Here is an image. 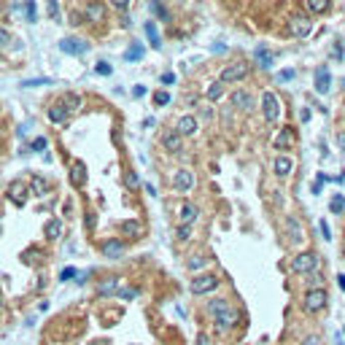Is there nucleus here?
<instances>
[{"mask_svg": "<svg viewBox=\"0 0 345 345\" xmlns=\"http://www.w3.org/2000/svg\"><path fill=\"white\" fill-rule=\"evenodd\" d=\"M208 313L216 316V321L221 324V329H232L237 327V321H240V316H237V310L232 308V305L227 300H216L208 305Z\"/></svg>", "mask_w": 345, "mask_h": 345, "instance_id": "nucleus-1", "label": "nucleus"}, {"mask_svg": "<svg viewBox=\"0 0 345 345\" xmlns=\"http://www.w3.org/2000/svg\"><path fill=\"white\" fill-rule=\"evenodd\" d=\"M316 267H318V256L313 251H302V254H297L291 259V270L294 273H313Z\"/></svg>", "mask_w": 345, "mask_h": 345, "instance_id": "nucleus-2", "label": "nucleus"}, {"mask_svg": "<svg viewBox=\"0 0 345 345\" xmlns=\"http://www.w3.org/2000/svg\"><path fill=\"white\" fill-rule=\"evenodd\" d=\"M262 114L270 124H275L278 119H281V103H278V97L273 92H264L262 95Z\"/></svg>", "mask_w": 345, "mask_h": 345, "instance_id": "nucleus-3", "label": "nucleus"}, {"mask_svg": "<svg viewBox=\"0 0 345 345\" xmlns=\"http://www.w3.org/2000/svg\"><path fill=\"white\" fill-rule=\"evenodd\" d=\"M327 302H329V297H327V291H324V289H310L308 294H305V310H308V313H318V310H324V308H327Z\"/></svg>", "mask_w": 345, "mask_h": 345, "instance_id": "nucleus-4", "label": "nucleus"}, {"mask_svg": "<svg viewBox=\"0 0 345 345\" xmlns=\"http://www.w3.org/2000/svg\"><path fill=\"white\" fill-rule=\"evenodd\" d=\"M248 65L245 62H237V65H227V68L221 70V78H218V81L221 84H237V81H243L245 76H248Z\"/></svg>", "mask_w": 345, "mask_h": 345, "instance_id": "nucleus-5", "label": "nucleus"}, {"mask_svg": "<svg viewBox=\"0 0 345 345\" xmlns=\"http://www.w3.org/2000/svg\"><path fill=\"white\" fill-rule=\"evenodd\" d=\"M216 286H218V278L210 275V273H205V275H200V278L191 281V294H210Z\"/></svg>", "mask_w": 345, "mask_h": 345, "instance_id": "nucleus-6", "label": "nucleus"}, {"mask_svg": "<svg viewBox=\"0 0 345 345\" xmlns=\"http://www.w3.org/2000/svg\"><path fill=\"white\" fill-rule=\"evenodd\" d=\"M310 27H313V24H310V16H291L289 19V32L294 38H305V35H310Z\"/></svg>", "mask_w": 345, "mask_h": 345, "instance_id": "nucleus-7", "label": "nucleus"}, {"mask_svg": "<svg viewBox=\"0 0 345 345\" xmlns=\"http://www.w3.org/2000/svg\"><path fill=\"white\" fill-rule=\"evenodd\" d=\"M172 186H175L178 191H189V189H194V172L186 170V168L175 170V172H172Z\"/></svg>", "mask_w": 345, "mask_h": 345, "instance_id": "nucleus-8", "label": "nucleus"}, {"mask_svg": "<svg viewBox=\"0 0 345 345\" xmlns=\"http://www.w3.org/2000/svg\"><path fill=\"white\" fill-rule=\"evenodd\" d=\"M8 200L22 208V205L27 202V183H24V181H11V186H8Z\"/></svg>", "mask_w": 345, "mask_h": 345, "instance_id": "nucleus-9", "label": "nucleus"}, {"mask_svg": "<svg viewBox=\"0 0 345 345\" xmlns=\"http://www.w3.org/2000/svg\"><path fill=\"white\" fill-rule=\"evenodd\" d=\"M162 146L168 151H172V154H178V151H183V138L178 135L175 130H165L162 132Z\"/></svg>", "mask_w": 345, "mask_h": 345, "instance_id": "nucleus-10", "label": "nucleus"}, {"mask_svg": "<svg viewBox=\"0 0 345 345\" xmlns=\"http://www.w3.org/2000/svg\"><path fill=\"white\" fill-rule=\"evenodd\" d=\"M59 49H62L65 54H84V51H89V43L78 41V38H62Z\"/></svg>", "mask_w": 345, "mask_h": 345, "instance_id": "nucleus-11", "label": "nucleus"}, {"mask_svg": "<svg viewBox=\"0 0 345 345\" xmlns=\"http://www.w3.org/2000/svg\"><path fill=\"white\" fill-rule=\"evenodd\" d=\"M197 127H200V124H197V119L186 114V116H181V119H178L175 132H178L181 138H189V135H194V132H197Z\"/></svg>", "mask_w": 345, "mask_h": 345, "instance_id": "nucleus-12", "label": "nucleus"}, {"mask_svg": "<svg viewBox=\"0 0 345 345\" xmlns=\"http://www.w3.org/2000/svg\"><path fill=\"white\" fill-rule=\"evenodd\" d=\"M197 218V208L191 202H183L181 208H178V227H191Z\"/></svg>", "mask_w": 345, "mask_h": 345, "instance_id": "nucleus-13", "label": "nucleus"}, {"mask_svg": "<svg viewBox=\"0 0 345 345\" xmlns=\"http://www.w3.org/2000/svg\"><path fill=\"white\" fill-rule=\"evenodd\" d=\"M70 183L73 186H84L86 183V165L84 162H73L70 165Z\"/></svg>", "mask_w": 345, "mask_h": 345, "instance_id": "nucleus-14", "label": "nucleus"}, {"mask_svg": "<svg viewBox=\"0 0 345 345\" xmlns=\"http://www.w3.org/2000/svg\"><path fill=\"white\" fill-rule=\"evenodd\" d=\"M329 84H332L329 70H327V68H318V70H316V92L327 95V92H329Z\"/></svg>", "mask_w": 345, "mask_h": 345, "instance_id": "nucleus-15", "label": "nucleus"}, {"mask_svg": "<svg viewBox=\"0 0 345 345\" xmlns=\"http://www.w3.org/2000/svg\"><path fill=\"white\" fill-rule=\"evenodd\" d=\"M291 146H294V132H291L289 127H283V130H281V135L275 138V149L286 151V149H291Z\"/></svg>", "mask_w": 345, "mask_h": 345, "instance_id": "nucleus-16", "label": "nucleus"}, {"mask_svg": "<svg viewBox=\"0 0 345 345\" xmlns=\"http://www.w3.org/2000/svg\"><path fill=\"white\" fill-rule=\"evenodd\" d=\"M232 105H237V108H243V111H251L254 108V100H251L248 92H235V95H232Z\"/></svg>", "mask_w": 345, "mask_h": 345, "instance_id": "nucleus-17", "label": "nucleus"}, {"mask_svg": "<svg viewBox=\"0 0 345 345\" xmlns=\"http://www.w3.org/2000/svg\"><path fill=\"white\" fill-rule=\"evenodd\" d=\"M256 62L262 65L264 70H267V68H273V65H275V57L270 54V51L264 49V46H259V49H256Z\"/></svg>", "mask_w": 345, "mask_h": 345, "instance_id": "nucleus-18", "label": "nucleus"}, {"mask_svg": "<svg viewBox=\"0 0 345 345\" xmlns=\"http://www.w3.org/2000/svg\"><path fill=\"white\" fill-rule=\"evenodd\" d=\"M103 16H105V8L100 3H89V5H86V19H89V22H103Z\"/></svg>", "mask_w": 345, "mask_h": 345, "instance_id": "nucleus-19", "label": "nucleus"}, {"mask_svg": "<svg viewBox=\"0 0 345 345\" xmlns=\"http://www.w3.org/2000/svg\"><path fill=\"white\" fill-rule=\"evenodd\" d=\"M291 168H294V162H291L289 157H278L275 159V175H289Z\"/></svg>", "mask_w": 345, "mask_h": 345, "instance_id": "nucleus-20", "label": "nucleus"}, {"mask_svg": "<svg viewBox=\"0 0 345 345\" xmlns=\"http://www.w3.org/2000/svg\"><path fill=\"white\" fill-rule=\"evenodd\" d=\"M286 229H289V240L291 243H300L302 240V229H300V224H297V218H289Z\"/></svg>", "mask_w": 345, "mask_h": 345, "instance_id": "nucleus-21", "label": "nucleus"}, {"mask_svg": "<svg viewBox=\"0 0 345 345\" xmlns=\"http://www.w3.org/2000/svg\"><path fill=\"white\" fill-rule=\"evenodd\" d=\"M43 232H46V237H49V240H57V237H59V232H62V224H59L57 218H51V221H46Z\"/></svg>", "mask_w": 345, "mask_h": 345, "instance_id": "nucleus-22", "label": "nucleus"}, {"mask_svg": "<svg viewBox=\"0 0 345 345\" xmlns=\"http://www.w3.org/2000/svg\"><path fill=\"white\" fill-rule=\"evenodd\" d=\"M122 251H124V245L119 243V240H111V243H105V245H103V254L108 256V259H114V256H122Z\"/></svg>", "mask_w": 345, "mask_h": 345, "instance_id": "nucleus-23", "label": "nucleus"}, {"mask_svg": "<svg viewBox=\"0 0 345 345\" xmlns=\"http://www.w3.org/2000/svg\"><path fill=\"white\" fill-rule=\"evenodd\" d=\"M30 191H32V194H38V197H43L46 191H49V183H46L41 175H35V178H32V183H30Z\"/></svg>", "mask_w": 345, "mask_h": 345, "instance_id": "nucleus-24", "label": "nucleus"}, {"mask_svg": "<svg viewBox=\"0 0 345 345\" xmlns=\"http://www.w3.org/2000/svg\"><path fill=\"white\" fill-rule=\"evenodd\" d=\"M49 119L54 124H62L65 119H68V111H65L62 105H51V108H49Z\"/></svg>", "mask_w": 345, "mask_h": 345, "instance_id": "nucleus-25", "label": "nucleus"}, {"mask_svg": "<svg viewBox=\"0 0 345 345\" xmlns=\"http://www.w3.org/2000/svg\"><path fill=\"white\" fill-rule=\"evenodd\" d=\"M78 105H81V97H78V95H73V92H68V95L62 97V108L68 111V114H70V111H76Z\"/></svg>", "mask_w": 345, "mask_h": 345, "instance_id": "nucleus-26", "label": "nucleus"}, {"mask_svg": "<svg viewBox=\"0 0 345 345\" xmlns=\"http://www.w3.org/2000/svg\"><path fill=\"white\" fill-rule=\"evenodd\" d=\"M221 95H224V84L221 81H213L208 89H205V97H208V100H218Z\"/></svg>", "mask_w": 345, "mask_h": 345, "instance_id": "nucleus-27", "label": "nucleus"}, {"mask_svg": "<svg viewBox=\"0 0 345 345\" xmlns=\"http://www.w3.org/2000/svg\"><path fill=\"white\" fill-rule=\"evenodd\" d=\"M146 35L151 38V46H154V49L162 46V43H159V32H157V24L154 22H146Z\"/></svg>", "mask_w": 345, "mask_h": 345, "instance_id": "nucleus-28", "label": "nucleus"}, {"mask_svg": "<svg viewBox=\"0 0 345 345\" xmlns=\"http://www.w3.org/2000/svg\"><path fill=\"white\" fill-rule=\"evenodd\" d=\"M327 8H329V0H308V11H313V14H324Z\"/></svg>", "mask_w": 345, "mask_h": 345, "instance_id": "nucleus-29", "label": "nucleus"}, {"mask_svg": "<svg viewBox=\"0 0 345 345\" xmlns=\"http://www.w3.org/2000/svg\"><path fill=\"white\" fill-rule=\"evenodd\" d=\"M329 208H332V213H343V210H345V194H335V197H332Z\"/></svg>", "mask_w": 345, "mask_h": 345, "instance_id": "nucleus-30", "label": "nucleus"}, {"mask_svg": "<svg viewBox=\"0 0 345 345\" xmlns=\"http://www.w3.org/2000/svg\"><path fill=\"white\" fill-rule=\"evenodd\" d=\"M97 291H100V294H114V291H119V278H111V281L100 283Z\"/></svg>", "mask_w": 345, "mask_h": 345, "instance_id": "nucleus-31", "label": "nucleus"}, {"mask_svg": "<svg viewBox=\"0 0 345 345\" xmlns=\"http://www.w3.org/2000/svg\"><path fill=\"white\" fill-rule=\"evenodd\" d=\"M124 57H127L130 62H135V59H141V57H143V46H141V43L130 46V49H127V54H124Z\"/></svg>", "mask_w": 345, "mask_h": 345, "instance_id": "nucleus-32", "label": "nucleus"}, {"mask_svg": "<svg viewBox=\"0 0 345 345\" xmlns=\"http://www.w3.org/2000/svg\"><path fill=\"white\" fill-rule=\"evenodd\" d=\"M122 229L127 232V235H141V224H138V221H124Z\"/></svg>", "mask_w": 345, "mask_h": 345, "instance_id": "nucleus-33", "label": "nucleus"}, {"mask_svg": "<svg viewBox=\"0 0 345 345\" xmlns=\"http://www.w3.org/2000/svg\"><path fill=\"white\" fill-rule=\"evenodd\" d=\"M202 264H205V259H202V256H191L189 262H186V267H189V270H200Z\"/></svg>", "mask_w": 345, "mask_h": 345, "instance_id": "nucleus-34", "label": "nucleus"}, {"mask_svg": "<svg viewBox=\"0 0 345 345\" xmlns=\"http://www.w3.org/2000/svg\"><path fill=\"white\" fill-rule=\"evenodd\" d=\"M154 103H157V105H168V103H170V95H168V92H157V95H154Z\"/></svg>", "mask_w": 345, "mask_h": 345, "instance_id": "nucleus-35", "label": "nucleus"}, {"mask_svg": "<svg viewBox=\"0 0 345 345\" xmlns=\"http://www.w3.org/2000/svg\"><path fill=\"white\" fill-rule=\"evenodd\" d=\"M97 73H100V76H111V73H114V68H111L108 62H97V68H95Z\"/></svg>", "mask_w": 345, "mask_h": 345, "instance_id": "nucleus-36", "label": "nucleus"}, {"mask_svg": "<svg viewBox=\"0 0 345 345\" xmlns=\"http://www.w3.org/2000/svg\"><path fill=\"white\" fill-rule=\"evenodd\" d=\"M22 8H24V14H27L30 22H35V3H24Z\"/></svg>", "mask_w": 345, "mask_h": 345, "instance_id": "nucleus-37", "label": "nucleus"}, {"mask_svg": "<svg viewBox=\"0 0 345 345\" xmlns=\"http://www.w3.org/2000/svg\"><path fill=\"white\" fill-rule=\"evenodd\" d=\"M189 235H191V227H178V240L181 243H186Z\"/></svg>", "mask_w": 345, "mask_h": 345, "instance_id": "nucleus-38", "label": "nucleus"}, {"mask_svg": "<svg viewBox=\"0 0 345 345\" xmlns=\"http://www.w3.org/2000/svg\"><path fill=\"white\" fill-rule=\"evenodd\" d=\"M127 186H141V178H138V172H127Z\"/></svg>", "mask_w": 345, "mask_h": 345, "instance_id": "nucleus-39", "label": "nucleus"}, {"mask_svg": "<svg viewBox=\"0 0 345 345\" xmlns=\"http://www.w3.org/2000/svg\"><path fill=\"white\" fill-rule=\"evenodd\" d=\"M151 11H154V14H157V16H162V19H168V11H165V8H162V5H159V3H151Z\"/></svg>", "mask_w": 345, "mask_h": 345, "instance_id": "nucleus-40", "label": "nucleus"}, {"mask_svg": "<svg viewBox=\"0 0 345 345\" xmlns=\"http://www.w3.org/2000/svg\"><path fill=\"white\" fill-rule=\"evenodd\" d=\"M41 84H49V78H32V81H22V86H41Z\"/></svg>", "mask_w": 345, "mask_h": 345, "instance_id": "nucleus-41", "label": "nucleus"}, {"mask_svg": "<svg viewBox=\"0 0 345 345\" xmlns=\"http://www.w3.org/2000/svg\"><path fill=\"white\" fill-rule=\"evenodd\" d=\"M32 149H35V151H43V149H46V138H35V141H32Z\"/></svg>", "mask_w": 345, "mask_h": 345, "instance_id": "nucleus-42", "label": "nucleus"}, {"mask_svg": "<svg viewBox=\"0 0 345 345\" xmlns=\"http://www.w3.org/2000/svg\"><path fill=\"white\" fill-rule=\"evenodd\" d=\"M318 227H321V235H324V240H332V237H329V235H332V232H329V224H327V221H321V224H318Z\"/></svg>", "mask_w": 345, "mask_h": 345, "instance_id": "nucleus-43", "label": "nucleus"}, {"mask_svg": "<svg viewBox=\"0 0 345 345\" xmlns=\"http://www.w3.org/2000/svg\"><path fill=\"white\" fill-rule=\"evenodd\" d=\"M11 43V35H8V32H5L3 27H0V46H8Z\"/></svg>", "mask_w": 345, "mask_h": 345, "instance_id": "nucleus-44", "label": "nucleus"}, {"mask_svg": "<svg viewBox=\"0 0 345 345\" xmlns=\"http://www.w3.org/2000/svg\"><path fill=\"white\" fill-rule=\"evenodd\" d=\"M197 345H210V337L205 335V332H200V335H197Z\"/></svg>", "mask_w": 345, "mask_h": 345, "instance_id": "nucleus-45", "label": "nucleus"}, {"mask_svg": "<svg viewBox=\"0 0 345 345\" xmlns=\"http://www.w3.org/2000/svg\"><path fill=\"white\" fill-rule=\"evenodd\" d=\"M162 84H175V73H162Z\"/></svg>", "mask_w": 345, "mask_h": 345, "instance_id": "nucleus-46", "label": "nucleus"}, {"mask_svg": "<svg viewBox=\"0 0 345 345\" xmlns=\"http://www.w3.org/2000/svg\"><path fill=\"white\" fill-rule=\"evenodd\" d=\"M76 275V270L73 267H68V270H62V275H59V281H68V278H73Z\"/></svg>", "mask_w": 345, "mask_h": 345, "instance_id": "nucleus-47", "label": "nucleus"}, {"mask_svg": "<svg viewBox=\"0 0 345 345\" xmlns=\"http://www.w3.org/2000/svg\"><path fill=\"white\" fill-rule=\"evenodd\" d=\"M278 78H281V81H291V78H294V70H283Z\"/></svg>", "mask_w": 345, "mask_h": 345, "instance_id": "nucleus-48", "label": "nucleus"}, {"mask_svg": "<svg viewBox=\"0 0 345 345\" xmlns=\"http://www.w3.org/2000/svg\"><path fill=\"white\" fill-rule=\"evenodd\" d=\"M135 294H138L135 289H124V291H122V297H124V300H130V297H135Z\"/></svg>", "mask_w": 345, "mask_h": 345, "instance_id": "nucleus-49", "label": "nucleus"}, {"mask_svg": "<svg viewBox=\"0 0 345 345\" xmlns=\"http://www.w3.org/2000/svg\"><path fill=\"white\" fill-rule=\"evenodd\" d=\"M49 14H51V16L59 14V5H57V3H49Z\"/></svg>", "mask_w": 345, "mask_h": 345, "instance_id": "nucleus-50", "label": "nucleus"}, {"mask_svg": "<svg viewBox=\"0 0 345 345\" xmlns=\"http://www.w3.org/2000/svg\"><path fill=\"white\" fill-rule=\"evenodd\" d=\"M300 119H302V122H310V111L302 108V111H300Z\"/></svg>", "mask_w": 345, "mask_h": 345, "instance_id": "nucleus-51", "label": "nucleus"}, {"mask_svg": "<svg viewBox=\"0 0 345 345\" xmlns=\"http://www.w3.org/2000/svg\"><path fill=\"white\" fill-rule=\"evenodd\" d=\"M114 5H116V8H119V11H124V8H127V0H116V3H114Z\"/></svg>", "mask_w": 345, "mask_h": 345, "instance_id": "nucleus-52", "label": "nucleus"}, {"mask_svg": "<svg viewBox=\"0 0 345 345\" xmlns=\"http://www.w3.org/2000/svg\"><path fill=\"white\" fill-rule=\"evenodd\" d=\"M337 286H340L345 291V275H337Z\"/></svg>", "mask_w": 345, "mask_h": 345, "instance_id": "nucleus-53", "label": "nucleus"}, {"mask_svg": "<svg viewBox=\"0 0 345 345\" xmlns=\"http://www.w3.org/2000/svg\"><path fill=\"white\" fill-rule=\"evenodd\" d=\"M337 143H340V146H343V151H345V132H343L340 138H337Z\"/></svg>", "mask_w": 345, "mask_h": 345, "instance_id": "nucleus-54", "label": "nucleus"}, {"mask_svg": "<svg viewBox=\"0 0 345 345\" xmlns=\"http://www.w3.org/2000/svg\"><path fill=\"white\" fill-rule=\"evenodd\" d=\"M305 345H318V340H316V337H310V340L305 343Z\"/></svg>", "mask_w": 345, "mask_h": 345, "instance_id": "nucleus-55", "label": "nucleus"}, {"mask_svg": "<svg viewBox=\"0 0 345 345\" xmlns=\"http://www.w3.org/2000/svg\"><path fill=\"white\" fill-rule=\"evenodd\" d=\"M343 251H345V248H343Z\"/></svg>", "mask_w": 345, "mask_h": 345, "instance_id": "nucleus-56", "label": "nucleus"}]
</instances>
